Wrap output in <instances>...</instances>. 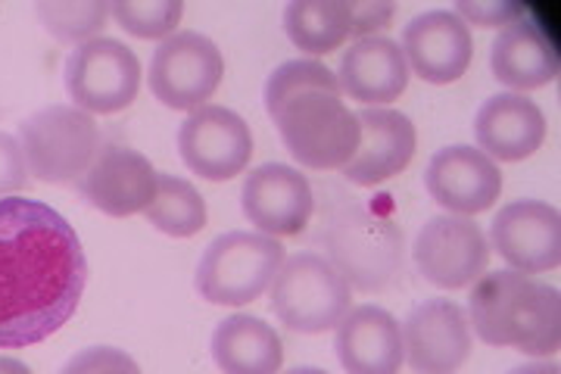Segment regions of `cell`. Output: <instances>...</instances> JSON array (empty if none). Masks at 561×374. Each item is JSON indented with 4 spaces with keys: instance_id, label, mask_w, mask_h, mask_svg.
Instances as JSON below:
<instances>
[{
    "instance_id": "6da1fadb",
    "label": "cell",
    "mask_w": 561,
    "mask_h": 374,
    "mask_svg": "<svg viewBox=\"0 0 561 374\" xmlns=\"http://www.w3.org/2000/svg\"><path fill=\"white\" fill-rule=\"evenodd\" d=\"M84 287L88 257L69 218L44 200H0V350L57 335Z\"/></svg>"
},
{
    "instance_id": "7a4b0ae2",
    "label": "cell",
    "mask_w": 561,
    "mask_h": 374,
    "mask_svg": "<svg viewBox=\"0 0 561 374\" xmlns=\"http://www.w3.org/2000/svg\"><path fill=\"white\" fill-rule=\"evenodd\" d=\"M265 113L306 169H343L359 150V118L341 100L337 76L319 59L280 63L265 81Z\"/></svg>"
},
{
    "instance_id": "3957f363",
    "label": "cell",
    "mask_w": 561,
    "mask_h": 374,
    "mask_svg": "<svg viewBox=\"0 0 561 374\" xmlns=\"http://www.w3.org/2000/svg\"><path fill=\"white\" fill-rule=\"evenodd\" d=\"M468 325L490 347L552 355L561 347V294L534 275L490 272L471 287Z\"/></svg>"
},
{
    "instance_id": "277c9868",
    "label": "cell",
    "mask_w": 561,
    "mask_h": 374,
    "mask_svg": "<svg viewBox=\"0 0 561 374\" xmlns=\"http://www.w3.org/2000/svg\"><path fill=\"white\" fill-rule=\"evenodd\" d=\"M268 306L284 328L297 335H321L341 325L353 306V284L321 253L302 250L284 259L268 287Z\"/></svg>"
},
{
    "instance_id": "5b68a950",
    "label": "cell",
    "mask_w": 561,
    "mask_h": 374,
    "mask_svg": "<svg viewBox=\"0 0 561 374\" xmlns=\"http://www.w3.org/2000/svg\"><path fill=\"white\" fill-rule=\"evenodd\" d=\"M16 140L28 175L44 184L79 181L103 147L94 116L69 103H50L22 118Z\"/></svg>"
},
{
    "instance_id": "8992f818",
    "label": "cell",
    "mask_w": 561,
    "mask_h": 374,
    "mask_svg": "<svg viewBox=\"0 0 561 374\" xmlns=\"http://www.w3.org/2000/svg\"><path fill=\"white\" fill-rule=\"evenodd\" d=\"M278 237L260 231H228L203 250L197 265V294L213 306H247L260 299L284 265Z\"/></svg>"
},
{
    "instance_id": "52a82bcc",
    "label": "cell",
    "mask_w": 561,
    "mask_h": 374,
    "mask_svg": "<svg viewBox=\"0 0 561 374\" xmlns=\"http://www.w3.org/2000/svg\"><path fill=\"white\" fill-rule=\"evenodd\" d=\"M66 91L88 116H110L131 106L140 91L138 54L116 38H98L79 44L66 57Z\"/></svg>"
},
{
    "instance_id": "ba28073f",
    "label": "cell",
    "mask_w": 561,
    "mask_h": 374,
    "mask_svg": "<svg viewBox=\"0 0 561 374\" xmlns=\"http://www.w3.org/2000/svg\"><path fill=\"white\" fill-rule=\"evenodd\" d=\"M225 57L216 41L201 32H175L153 50L150 94L169 110H201L219 91Z\"/></svg>"
},
{
    "instance_id": "9c48e42d",
    "label": "cell",
    "mask_w": 561,
    "mask_h": 374,
    "mask_svg": "<svg viewBox=\"0 0 561 374\" xmlns=\"http://www.w3.org/2000/svg\"><path fill=\"white\" fill-rule=\"evenodd\" d=\"M179 150L191 172L206 181H228L247 172L253 157V132L234 110L206 103L181 122Z\"/></svg>"
},
{
    "instance_id": "30bf717a",
    "label": "cell",
    "mask_w": 561,
    "mask_h": 374,
    "mask_svg": "<svg viewBox=\"0 0 561 374\" xmlns=\"http://www.w3.org/2000/svg\"><path fill=\"white\" fill-rule=\"evenodd\" d=\"M415 265L440 291H459L486 272L490 243L481 225L465 216H434L424 222L412 247Z\"/></svg>"
},
{
    "instance_id": "8fae6325",
    "label": "cell",
    "mask_w": 561,
    "mask_h": 374,
    "mask_svg": "<svg viewBox=\"0 0 561 374\" xmlns=\"http://www.w3.org/2000/svg\"><path fill=\"white\" fill-rule=\"evenodd\" d=\"M512 272L542 275L561 262V216L542 200L505 203L490 222V240Z\"/></svg>"
},
{
    "instance_id": "7c38bea8",
    "label": "cell",
    "mask_w": 561,
    "mask_h": 374,
    "mask_svg": "<svg viewBox=\"0 0 561 374\" xmlns=\"http://www.w3.org/2000/svg\"><path fill=\"white\" fill-rule=\"evenodd\" d=\"M241 206L247 222L256 225L260 235L294 237L306 231L316 209V194L300 169L265 162L243 178Z\"/></svg>"
},
{
    "instance_id": "4fadbf2b",
    "label": "cell",
    "mask_w": 561,
    "mask_h": 374,
    "mask_svg": "<svg viewBox=\"0 0 561 374\" xmlns=\"http://www.w3.org/2000/svg\"><path fill=\"white\" fill-rule=\"evenodd\" d=\"M474 347L468 313L453 299H424L402 325L405 362L419 374H456Z\"/></svg>"
},
{
    "instance_id": "5bb4252c",
    "label": "cell",
    "mask_w": 561,
    "mask_h": 374,
    "mask_svg": "<svg viewBox=\"0 0 561 374\" xmlns=\"http://www.w3.org/2000/svg\"><path fill=\"white\" fill-rule=\"evenodd\" d=\"M153 162L122 144H103L88 172L76 181L79 194L106 216L125 218L144 213L157 194Z\"/></svg>"
},
{
    "instance_id": "9a60e30c",
    "label": "cell",
    "mask_w": 561,
    "mask_h": 374,
    "mask_svg": "<svg viewBox=\"0 0 561 374\" xmlns=\"http://www.w3.org/2000/svg\"><path fill=\"white\" fill-rule=\"evenodd\" d=\"M424 188L449 216L468 218L486 213L500 200L502 172L478 147L453 144L431 157L424 172Z\"/></svg>"
},
{
    "instance_id": "2e32d148",
    "label": "cell",
    "mask_w": 561,
    "mask_h": 374,
    "mask_svg": "<svg viewBox=\"0 0 561 374\" xmlns=\"http://www.w3.org/2000/svg\"><path fill=\"white\" fill-rule=\"evenodd\" d=\"M402 54L409 72H415L419 79L453 84L471 66L474 38L468 22H461L453 10H427L402 29Z\"/></svg>"
},
{
    "instance_id": "e0dca14e",
    "label": "cell",
    "mask_w": 561,
    "mask_h": 374,
    "mask_svg": "<svg viewBox=\"0 0 561 374\" xmlns=\"http://www.w3.org/2000/svg\"><path fill=\"white\" fill-rule=\"evenodd\" d=\"M356 118H359L362 140L356 157L341 169L343 178L359 188H375L400 175L415 157V144H419L412 118L390 106H365L356 113Z\"/></svg>"
},
{
    "instance_id": "ac0fdd59",
    "label": "cell",
    "mask_w": 561,
    "mask_h": 374,
    "mask_svg": "<svg viewBox=\"0 0 561 374\" xmlns=\"http://www.w3.org/2000/svg\"><path fill=\"white\" fill-rule=\"evenodd\" d=\"M474 138L478 150L500 162H522L534 157L546 140V116L542 110L524 94L505 91L481 103L474 116Z\"/></svg>"
},
{
    "instance_id": "d6986e66",
    "label": "cell",
    "mask_w": 561,
    "mask_h": 374,
    "mask_svg": "<svg viewBox=\"0 0 561 374\" xmlns=\"http://www.w3.org/2000/svg\"><path fill=\"white\" fill-rule=\"evenodd\" d=\"M334 350L350 374H400L405 362L400 321L375 303L356 306L341 318Z\"/></svg>"
},
{
    "instance_id": "ffe728a7",
    "label": "cell",
    "mask_w": 561,
    "mask_h": 374,
    "mask_svg": "<svg viewBox=\"0 0 561 374\" xmlns=\"http://www.w3.org/2000/svg\"><path fill=\"white\" fill-rule=\"evenodd\" d=\"M409 63L397 41L390 38H362L350 50H343L337 84L341 94L359 100L365 106H383L405 94L409 88Z\"/></svg>"
},
{
    "instance_id": "44dd1931",
    "label": "cell",
    "mask_w": 561,
    "mask_h": 374,
    "mask_svg": "<svg viewBox=\"0 0 561 374\" xmlns=\"http://www.w3.org/2000/svg\"><path fill=\"white\" fill-rule=\"evenodd\" d=\"M490 66L502 84H508L515 91H534V88L556 81L559 50L540 25L524 20L522 13L518 20L502 25L500 35L493 38Z\"/></svg>"
},
{
    "instance_id": "7402d4cb",
    "label": "cell",
    "mask_w": 561,
    "mask_h": 374,
    "mask_svg": "<svg viewBox=\"0 0 561 374\" xmlns=\"http://www.w3.org/2000/svg\"><path fill=\"white\" fill-rule=\"evenodd\" d=\"M213 359L221 374H280L284 343L260 316H228L213 331Z\"/></svg>"
},
{
    "instance_id": "603a6c76",
    "label": "cell",
    "mask_w": 561,
    "mask_h": 374,
    "mask_svg": "<svg viewBox=\"0 0 561 374\" xmlns=\"http://www.w3.org/2000/svg\"><path fill=\"white\" fill-rule=\"evenodd\" d=\"M284 32L294 47L312 57L341 50L353 38V13L346 0H294L284 7Z\"/></svg>"
},
{
    "instance_id": "cb8c5ba5",
    "label": "cell",
    "mask_w": 561,
    "mask_h": 374,
    "mask_svg": "<svg viewBox=\"0 0 561 374\" xmlns=\"http://www.w3.org/2000/svg\"><path fill=\"white\" fill-rule=\"evenodd\" d=\"M144 218L162 235L194 237L206 228V200L187 178L157 175V194Z\"/></svg>"
},
{
    "instance_id": "d4e9b609",
    "label": "cell",
    "mask_w": 561,
    "mask_h": 374,
    "mask_svg": "<svg viewBox=\"0 0 561 374\" xmlns=\"http://www.w3.org/2000/svg\"><path fill=\"white\" fill-rule=\"evenodd\" d=\"M41 25L62 44H84L98 38L106 20H110V3L103 0H41L35 7Z\"/></svg>"
},
{
    "instance_id": "484cf974",
    "label": "cell",
    "mask_w": 561,
    "mask_h": 374,
    "mask_svg": "<svg viewBox=\"0 0 561 374\" xmlns=\"http://www.w3.org/2000/svg\"><path fill=\"white\" fill-rule=\"evenodd\" d=\"M110 16L128 35L144 41L172 38L184 16L181 0H116L110 3Z\"/></svg>"
},
{
    "instance_id": "4316f807",
    "label": "cell",
    "mask_w": 561,
    "mask_h": 374,
    "mask_svg": "<svg viewBox=\"0 0 561 374\" xmlns=\"http://www.w3.org/2000/svg\"><path fill=\"white\" fill-rule=\"evenodd\" d=\"M60 374H140V369L119 347H84L62 365Z\"/></svg>"
},
{
    "instance_id": "83f0119b",
    "label": "cell",
    "mask_w": 561,
    "mask_h": 374,
    "mask_svg": "<svg viewBox=\"0 0 561 374\" xmlns=\"http://www.w3.org/2000/svg\"><path fill=\"white\" fill-rule=\"evenodd\" d=\"M25 184H28V169L22 159L20 140L0 132V200L22 194Z\"/></svg>"
},
{
    "instance_id": "f1b7e54d",
    "label": "cell",
    "mask_w": 561,
    "mask_h": 374,
    "mask_svg": "<svg viewBox=\"0 0 561 374\" xmlns=\"http://www.w3.org/2000/svg\"><path fill=\"white\" fill-rule=\"evenodd\" d=\"M350 13H353V38H378V32H383L397 16V7L383 0H368V3H350Z\"/></svg>"
},
{
    "instance_id": "f546056e",
    "label": "cell",
    "mask_w": 561,
    "mask_h": 374,
    "mask_svg": "<svg viewBox=\"0 0 561 374\" xmlns=\"http://www.w3.org/2000/svg\"><path fill=\"white\" fill-rule=\"evenodd\" d=\"M461 22H474V25H508L524 13L518 3H459L453 10Z\"/></svg>"
},
{
    "instance_id": "4dcf8cb0",
    "label": "cell",
    "mask_w": 561,
    "mask_h": 374,
    "mask_svg": "<svg viewBox=\"0 0 561 374\" xmlns=\"http://www.w3.org/2000/svg\"><path fill=\"white\" fill-rule=\"evenodd\" d=\"M508 374H561V369L556 362H524V365H515Z\"/></svg>"
},
{
    "instance_id": "1f68e13d",
    "label": "cell",
    "mask_w": 561,
    "mask_h": 374,
    "mask_svg": "<svg viewBox=\"0 0 561 374\" xmlns=\"http://www.w3.org/2000/svg\"><path fill=\"white\" fill-rule=\"evenodd\" d=\"M0 374H35L25 362L13 359V355H0Z\"/></svg>"
}]
</instances>
